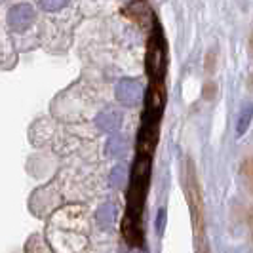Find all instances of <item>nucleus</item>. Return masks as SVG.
<instances>
[{
	"mask_svg": "<svg viewBox=\"0 0 253 253\" xmlns=\"http://www.w3.org/2000/svg\"><path fill=\"white\" fill-rule=\"evenodd\" d=\"M151 171L152 158L137 156L131 166V175H129L126 194V211L122 219V236L133 248H139L145 236L143 213H145V202H147L149 185H151Z\"/></svg>",
	"mask_w": 253,
	"mask_h": 253,
	"instance_id": "1",
	"label": "nucleus"
},
{
	"mask_svg": "<svg viewBox=\"0 0 253 253\" xmlns=\"http://www.w3.org/2000/svg\"><path fill=\"white\" fill-rule=\"evenodd\" d=\"M181 181H183L185 198H187V204H189L194 242H196L198 250H204L202 242L206 238V200H204V190L202 185H200V179H198L196 164H194V160L190 156H187L183 160Z\"/></svg>",
	"mask_w": 253,
	"mask_h": 253,
	"instance_id": "2",
	"label": "nucleus"
},
{
	"mask_svg": "<svg viewBox=\"0 0 253 253\" xmlns=\"http://www.w3.org/2000/svg\"><path fill=\"white\" fill-rule=\"evenodd\" d=\"M154 19V17H152ZM145 69L151 82H164L168 71V42L158 21H152V29L147 40V53H145Z\"/></svg>",
	"mask_w": 253,
	"mask_h": 253,
	"instance_id": "3",
	"label": "nucleus"
},
{
	"mask_svg": "<svg viewBox=\"0 0 253 253\" xmlns=\"http://www.w3.org/2000/svg\"><path fill=\"white\" fill-rule=\"evenodd\" d=\"M252 120H253V105L252 103H246L242 107V111L238 113V120H236V135L242 137L248 127L252 126Z\"/></svg>",
	"mask_w": 253,
	"mask_h": 253,
	"instance_id": "4",
	"label": "nucleus"
},
{
	"mask_svg": "<svg viewBox=\"0 0 253 253\" xmlns=\"http://www.w3.org/2000/svg\"><path fill=\"white\" fill-rule=\"evenodd\" d=\"M244 175L250 181V185H252L253 189V158H246V162H244Z\"/></svg>",
	"mask_w": 253,
	"mask_h": 253,
	"instance_id": "5",
	"label": "nucleus"
},
{
	"mask_svg": "<svg viewBox=\"0 0 253 253\" xmlns=\"http://www.w3.org/2000/svg\"><path fill=\"white\" fill-rule=\"evenodd\" d=\"M250 228H252V232H253V213L250 215Z\"/></svg>",
	"mask_w": 253,
	"mask_h": 253,
	"instance_id": "6",
	"label": "nucleus"
},
{
	"mask_svg": "<svg viewBox=\"0 0 253 253\" xmlns=\"http://www.w3.org/2000/svg\"><path fill=\"white\" fill-rule=\"evenodd\" d=\"M250 48H252V55H253V33H252V38H250Z\"/></svg>",
	"mask_w": 253,
	"mask_h": 253,
	"instance_id": "7",
	"label": "nucleus"
}]
</instances>
